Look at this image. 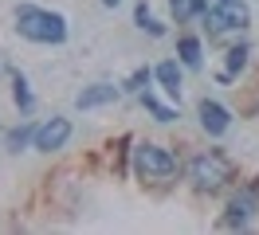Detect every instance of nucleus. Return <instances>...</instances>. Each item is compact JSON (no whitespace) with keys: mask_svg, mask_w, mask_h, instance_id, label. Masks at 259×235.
<instances>
[{"mask_svg":"<svg viewBox=\"0 0 259 235\" xmlns=\"http://www.w3.org/2000/svg\"><path fill=\"white\" fill-rule=\"evenodd\" d=\"M177 51H181V63H185V67H200V39H196V35H181Z\"/></svg>","mask_w":259,"mask_h":235,"instance_id":"nucleus-12","label":"nucleus"},{"mask_svg":"<svg viewBox=\"0 0 259 235\" xmlns=\"http://www.w3.org/2000/svg\"><path fill=\"white\" fill-rule=\"evenodd\" d=\"M142 86H149V71H146V67H138V71H134V75L126 78V90L142 94Z\"/></svg>","mask_w":259,"mask_h":235,"instance_id":"nucleus-17","label":"nucleus"},{"mask_svg":"<svg viewBox=\"0 0 259 235\" xmlns=\"http://www.w3.org/2000/svg\"><path fill=\"white\" fill-rule=\"evenodd\" d=\"M153 75H157V82L165 86V94L181 98V67H177V63H161V67H157Z\"/></svg>","mask_w":259,"mask_h":235,"instance_id":"nucleus-10","label":"nucleus"},{"mask_svg":"<svg viewBox=\"0 0 259 235\" xmlns=\"http://www.w3.org/2000/svg\"><path fill=\"white\" fill-rule=\"evenodd\" d=\"M142 31H149V35H165V24H157V20L149 16L146 24H142Z\"/></svg>","mask_w":259,"mask_h":235,"instance_id":"nucleus-18","label":"nucleus"},{"mask_svg":"<svg viewBox=\"0 0 259 235\" xmlns=\"http://www.w3.org/2000/svg\"><path fill=\"white\" fill-rule=\"evenodd\" d=\"M16 31L32 43H63L67 39V20L59 12L48 8H32V4H20L16 8Z\"/></svg>","mask_w":259,"mask_h":235,"instance_id":"nucleus-1","label":"nucleus"},{"mask_svg":"<svg viewBox=\"0 0 259 235\" xmlns=\"http://www.w3.org/2000/svg\"><path fill=\"white\" fill-rule=\"evenodd\" d=\"M228 16V24L232 28H247V20H251V12H247V4H240V0H228V4H220Z\"/></svg>","mask_w":259,"mask_h":235,"instance_id":"nucleus-14","label":"nucleus"},{"mask_svg":"<svg viewBox=\"0 0 259 235\" xmlns=\"http://www.w3.org/2000/svg\"><path fill=\"white\" fill-rule=\"evenodd\" d=\"M134 172L146 176V180H165V176L177 172V157L165 145H138L134 149Z\"/></svg>","mask_w":259,"mask_h":235,"instance_id":"nucleus-3","label":"nucleus"},{"mask_svg":"<svg viewBox=\"0 0 259 235\" xmlns=\"http://www.w3.org/2000/svg\"><path fill=\"white\" fill-rule=\"evenodd\" d=\"M247 55H251V47H247V43L228 47V75H240L243 67H247Z\"/></svg>","mask_w":259,"mask_h":235,"instance_id":"nucleus-16","label":"nucleus"},{"mask_svg":"<svg viewBox=\"0 0 259 235\" xmlns=\"http://www.w3.org/2000/svg\"><path fill=\"white\" fill-rule=\"evenodd\" d=\"M102 8H118V0H102Z\"/></svg>","mask_w":259,"mask_h":235,"instance_id":"nucleus-19","label":"nucleus"},{"mask_svg":"<svg viewBox=\"0 0 259 235\" xmlns=\"http://www.w3.org/2000/svg\"><path fill=\"white\" fill-rule=\"evenodd\" d=\"M200 20H204L208 35H224V31H232V24H228V16H224V8H220V4H216V8H208Z\"/></svg>","mask_w":259,"mask_h":235,"instance_id":"nucleus-13","label":"nucleus"},{"mask_svg":"<svg viewBox=\"0 0 259 235\" xmlns=\"http://www.w3.org/2000/svg\"><path fill=\"white\" fill-rule=\"evenodd\" d=\"M35 129L39 125H16V129H8V137H4V145L12 149V153H20V149H28V145H35Z\"/></svg>","mask_w":259,"mask_h":235,"instance_id":"nucleus-9","label":"nucleus"},{"mask_svg":"<svg viewBox=\"0 0 259 235\" xmlns=\"http://www.w3.org/2000/svg\"><path fill=\"white\" fill-rule=\"evenodd\" d=\"M114 98H118V86H110V82H95V86H82V90H79L75 106H79V110H98V106H110Z\"/></svg>","mask_w":259,"mask_h":235,"instance_id":"nucleus-7","label":"nucleus"},{"mask_svg":"<svg viewBox=\"0 0 259 235\" xmlns=\"http://www.w3.org/2000/svg\"><path fill=\"white\" fill-rule=\"evenodd\" d=\"M255 208H259V184H247L243 192H236V196H232L224 223H228V227H247V219L255 216Z\"/></svg>","mask_w":259,"mask_h":235,"instance_id":"nucleus-4","label":"nucleus"},{"mask_svg":"<svg viewBox=\"0 0 259 235\" xmlns=\"http://www.w3.org/2000/svg\"><path fill=\"white\" fill-rule=\"evenodd\" d=\"M216 4H228V0H216Z\"/></svg>","mask_w":259,"mask_h":235,"instance_id":"nucleus-20","label":"nucleus"},{"mask_svg":"<svg viewBox=\"0 0 259 235\" xmlns=\"http://www.w3.org/2000/svg\"><path fill=\"white\" fill-rule=\"evenodd\" d=\"M12 98H16V106L28 114V110L35 106V98H32V90H28V78L20 75V71H12Z\"/></svg>","mask_w":259,"mask_h":235,"instance_id":"nucleus-11","label":"nucleus"},{"mask_svg":"<svg viewBox=\"0 0 259 235\" xmlns=\"http://www.w3.org/2000/svg\"><path fill=\"white\" fill-rule=\"evenodd\" d=\"M67 141H71V118H51V122H44L35 129V149L39 153H55Z\"/></svg>","mask_w":259,"mask_h":235,"instance_id":"nucleus-5","label":"nucleus"},{"mask_svg":"<svg viewBox=\"0 0 259 235\" xmlns=\"http://www.w3.org/2000/svg\"><path fill=\"white\" fill-rule=\"evenodd\" d=\"M196 114H200V125L208 129L212 137H220L228 125H232V114H228V110L220 106V102H212V98H204V102L196 106Z\"/></svg>","mask_w":259,"mask_h":235,"instance_id":"nucleus-6","label":"nucleus"},{"mask_svg":"<svg viewBox=\"0 0 259 235\" xmlns=\"http://www.w3.org/2000/svg\"><path fill=\"white\" fill-rule=\"evenodd\" d=\"M142 106H146L149 114L157 118V122H173V118H177V110H169L165 102H157V98H153L149 90H142Z\"/></svg>","mask_w":259,"mask_h":235,"instance_id":"nucleus-15","label":"nucleus"},{"mask_svg":"<svg viewBox=\"0 0 259 235\" xmlns=\"http://www.w3.org/2000/svg\"><path fill=\"white\" fill-rule=\"evenodd\" d=\"M212 4L208 0H169V12L177 16V24H185V20H193V16H204Z\"/></svg>","mask_w":259,"mask_h":235,"instance_id":"nucleus-8","label":"nucleus"},{"mask_svg":"<svg viewBox=\"0 0 259 235\" xmlns=\"http://www.w3.org/2000/svg\"><path fill=\"white\" fill-rule=\"evenodd\" d=\"M189 180H193L200 192H220V188L232 180V165H228L220 153H200L189 161Z\"/></svg>","mask_w":259,"mask_h":235,"instance_id":"nucleus-2","label":"nucleus"}]
</instances>
